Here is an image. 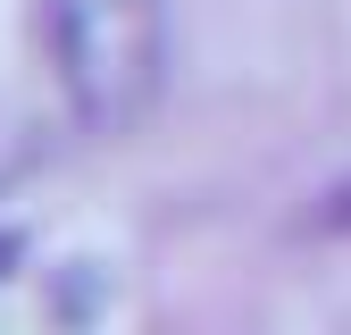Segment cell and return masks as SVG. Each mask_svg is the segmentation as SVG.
<instances>
[{"instance_id":"obj_1","label":"cell","mask_w":351,"mask_h":335,"mask_svg":"<svg viewBox=\"0 0 351 335\" xmlns=\"http://www.w3.org/2000/svg\"><path fill=\"white\" fill-rule=\"evenodd\" d=\"M42 59L84 135H134L167 93V0H34Z\"/></svg>"},{"instance_id":"obj_2","label":"cell","mask_w":351,"mask_h":335,"mask_svg":"<svg viewBox=\"0 0 351 335\" xmlns=\"http://www.w3.org/2000/svg\"><path fill=\"white\" fill-rule=\"evenodd\" d=\"M326 218H335V227H351V185H343V193L326 201Z\"/></svg>"}]
</instances>
